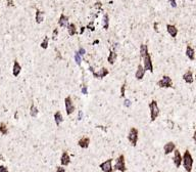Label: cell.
Here are the masks:
<instances>
[{"instance_id":"obj_1","label":"cell","mask_w":196,"mask_h":172,"mask_svg":"<svg viewBox=\"0 0 196 172\" xmlns=\"http://www.w3.org/2000/svg\"><path fill=\"white\" fill-rule=\"evenodd\" d=\"M182 164L184 166L186 172H191L192 171V167H193V158H192V155L188 150L184 152V155H183V161Z\"/></svg>"},{"instance_id":"obj_2","label":"cell","mask_w":196,"mask_h":172,"mask_svg":"<svg viewBox=\"0 0 196 172\" xmlns=\"http://www.w3.org/2000/svg\"><path fill=\"white\" fill-rule=\"evenodd\" d=\"M149 110H150V120L153 122L157 119V117L159 116V108L157 105L156 101H151V103L149 104Z\"/></svg>"},{"instance_id":"obj_3","label":"cell","mask_w":196,"mask_h":172,"mask_svg":"<svg viewBox=\"0 0 196 172\" xmlns=\"http://www.w3.org/2000/svg\"><path fill=\"white\" fill-rule=\"evenodd\" d=\"M138 139H139V130L135 127H132L129 131L128 134V140L131 142L133 146H136L138 144Z\"/></svg>"},{"instance_id":"obj_4","label":"cell","mask_w":196,"mask_h":172,"mask_svg":"<svg viewBox=\"0 0 196 172\" xmlns=\"http://www.w3.org/2000/svg\"><path fill=\"white\" fill-rule=\"evenodd\" d=\"M113 170H117L119 172H126L127 168H126V162H125V156L124 155H119L117 157V159L115 160V164L113 166Z\"/></svg>"},{"instance_id":"obj_5","label":"cell","mask_w":196,"mask_h":172,"mask_svg":"<svg viewBox=\"0 0 196 172\" xmlns=\"http://www.w3.org/2000/svg\"><path fill=\"white\" fill-rule=\"evenodd\" d=\"M157 86L160 88H170L173 87V80L170 76H162L160 80L157 82Z\"/></svg>"},{"instance_id":"obj_6","label":"cell","mask_w":196,"mask_h":172,"mask_svg":"<svg viewBox=\"0 0 196 172\" xmlns=\"http://www.w3.org/2000/svg\"><path fill=\"white\" fill-rule=\"evenodd\" d=\"M64 106H65V113H66L68 116H70L75 112L76 110L75 105L72 103V99L70 96H66L64 98Z\"/></svg>"},{"instance_id":"obj_7","label":"cell","mask_w":196,"mask_h":172,"mask_svg":"<svg viewBox=\"0 0 196 172\" xmlns=\"http://www.w3.org/2000/svg\"><path fill=\"white\" fill-rule=\"evenodd\" d=\"M142 59H143V67H144L145 71H149L151 73H153V64H152L150 54L147 53Z\"/></svg>"},{"instance_id":"obj_8","label":"cell","mask_w":196,"mask_h":172,"mask_svg":"<svg viewBox=\"0 0 196 172\" xmlns=\"http://www.w3.org/2000/svg\"><path fill=\"white\" fill-rule=\"evenodd\" d=\"M99 168L102 172H113V166H112V159H107L99 165Z\"/></svg>"},{"instance_id":"obj_9","label":"cell","mask_w":196,"mask_h":172,"mask_svg":"<svg viewBox=\"0 0 196 172\" xmlns=\"http://www.w3.org/2000/svg\"><path fill=\"white\" fill-rule=\"evenodd\" d=\"M173 161H174V164H175L176 168H180V166H181V164H182V161H183V156L181 155L180 151H179V150H177V148H176L175 151H174Z\"/></svg>"},{"instance_id":"obj_10","label":"cell","mask_w":196,"mask_h":172,"mask_svg":"<svg viewBox=\"0 0 196 172\" xmlns=\"http://www.w3.org/2000/svg\"><path fill=\"white\" fill-rule=\"evenodd\" d=\"M108 70L106 68H101L100 70H98L97 72H94V73H92V75H93L94 78H96V79H102V78H104L105 76L108 75Z\"/></svg>"},{"instance_id":"obj_11","label":"cell","mask_w":196,"mask_h":172,"mask_svg":"<svg viewBox=\"0 0 196 172\" xmlns=\"http://www.w3.org/2000/svg\"><path fill=\"white\" fill-rule=\"evenodd\" d=\"M175 150H176V144H174L173 142H168L163 146L164 155H168V154H170V153H174Z\"/></svg>"},{"instance_id":"obj_12","label":"cell","mask_w":196,"mask_h":172,"mask_svg":"<svg viewBox=\"0 0 196 172\" xmlns=\"http://www.w3.org/2000/svg\"><path fill=\"white\" fill-rule=\"evenodd\" d=\"M70 155H68V152H62V154H61V157H60V164L61 166H68L70 165Z\"/></svg>"},{"instance_id":"obj_13","label":"cell","mask_w":196,"mask_h":172,"mask_svg":"<svg viewBox=\"0 0 196 172\" xmlns=\"http://www.w3.org/2000/svg\"><path fill=\"white\" fill-rule=\"evenodd\" d=\"M145 72L146 71H145L144 67H143L142 65H138L137 71H136V73H135L136 79H137V80H142L143 77H144V75H145Z\"/></svg>"},{"instance_id":"obj_14","label":"cell","mask_w":196,"mask_h":172,"mask_svg":"<svg viewBox=\"0 0 196 172\" xmlns=\"http://www.w3.org/2000/svg\"><path fill=\"white\" fill-rule=\"evenodd\" d=\"M78 146L82 148H88L89 146H90V138L87 136L82 137L79 142H78Z\"/></svg>"},{"instance_id":"obj_15","label":"cell","mask_w":196,"mask_h":172,"mask_svg":"<svg viewBox=\"0 0 196 172\" xmlns=\"http://www.w3.org/2000/svg\"><path fill=\"white\" fill-rule=\"evenodd\" d=\"M166 31H168V33L170 34V36L173 38H176L178 35V29L177 27L175 26V25H166Z\"/></svg>"},{"instance_id":"obj_16","label":"cell","mask_w":196,"mask_h":172,"mask_svg":"<svg viewBox=\"0 0 196 172\" xmlns=\"http://www.w3.org/2000/svg\"><path fill=\"white\" fill-rule=\"evenodd\" d=\"M186 57L190 59V61H194L195 59V50L192 47L191 45H187L186 47Z\"/></svg>"},{"instance_id":"obj_17","label":"cell","mask_w":196,"mask_h":172,"mask_svg":"<svg viewBox=\"0 0 196 172\" xmlns=\"http://www.w3.org/2000/svg\"><path fill=\"white\" fill-rule=\"evenodd\" d=\"M58 25L60 27H62V28H65V27L68 28V26L70 25V23H68V17H66L65 14L61 13L58 20Z\"/></svg>"},{"instance_id":"obj_18","label":"cell","mask_w":196,"mask_h":172,"mask_svg":"<svg viewBox=\"0 0 196 172\" xmlns=\"http://www.w3.org/2000/svg\"><path fill=\"white\" fill-rule=\"evenodd\" d=\"M21 67L19 65V63L17 61H13V67H12V75L14 77H17V76L21 74Z\"/></svg>"},{"instance_id":"obj_19","label":"cell","mask_w":196,"mask_h":172,"mask_svg":"<svg viewBox=\"0 0 196 172\" xmlns=\"http://www.w3.org/2000/svg\"><path fill=\"white\" fill-rule=\"evenodd\" d=\"M183 79L184 81L187 83V84H192L194 81V77H193V74H192L191 71H187L186 73L183 75Z\"/></svg>"},{"instance_id":"obj_20","label":"cell","mask_w":196,"mask_h":172,"mask_svg":"<svg viewBox=\"0 0 196 172\" xmlns=\"http://www.w3.org/2000/svg\"><path fill=\"white\" fill-rule=\"evenodd\" d=\"M117 59V53L115 51H113V50H111V51L109 52V54H108V57H107L108 64H109V65H114V63H115Z\"/></svg>"},{"instance_id":"obj_21","label":"cell","mask_w":196,"mask_h":172,"mask_svg":"<svg viewBox=\"0 0 196 172\" xmlns=\"http://www.w3.org/2000/svg\"><path fill=\"white\" fill-rule=\"evenodd\" d=\"M54 121H55V124L57 125V126H59V125L63 122V116L59 111L54 113Z\"/></svg>"},{"instance_id":"obj_22","label":"cell","mask_w":196,"mask_h":172,"mask_svg":"<svg viewBox=\"0 0 196 172\" xmlns=\"http://www.w3.org/2000/svg\"><path fill=\"white\" fill-rule=\"evenodd\" d=\"M35 20H36V23H37V24H41V23L44 21V12L41 11V10H39V9L36 10Z\"/></svg>"},{"instance_id":"obj_23","label":"cell","mask_w":196,"mask_h":172,"mask_svg":"<svg viewBox=\"0 0 196 172\" xmlns=\"http://www.w3.org/2000/svg\"><path fill=\"white\" fill-rule=\"evenodd\" d=\"M38 114H39V110H38L37 107L34 105V103H32V105H31V108H30L31 117H33V118H36V117L38 116Z\"/></svg>"},{"instance_id":"obj_24","label":"cell","mask_w":196,"mask_h":172,"mask_svg":"<svg viewBox=\"0 0 196 172\" xmlns=\"http://www.w3.org/2000/svg\"><path fill=\"white\" fill-rule=\"evenodd\" d=\"M68 32L70 36H74L77 34V27H76V25L74 23H70L68 26Z\"/></svg>"},{"instance_id":"obj_25","label":"cell","mask_w":196,"mask_h":172,"mask_svg":"<svg viewBox=\"0 0 196 172\" xmlns=\"http://www.w3.org/2000/svg\"><path fill=\"white\" fill-rule=\"evenodd\" d=\"M140 57H141V59H143V57L146 55L147 53H149L148 52V46H147L146 44H141L140 45Z\"/></svg>"},{"instance_id":"obj_26","label":"cell","mask_w":196,"mask_h":172,"mask_svg":"<svg viewBox=\"0 0 196 172\" xmlns=\"http://www.w3.org/2000/svg\"><path fill=\"white\" fill-rule=\"evenodd\" d=\"M108 28H109V17L107 13H105L103 16V29L107 30Z\"/></svg>"},{"instance_id":"obj_27","label":"cell","mask_w":196,"mask_h":172,"mask_svg":"<svg viewBox=\"0 0 196 172\" xmlns=\"http://www.w3.org/2000/svg\"><path fill=\"white\" fill-rule=\"evenodd\" d=\"M0 133L2 135H6L8 133V128L5 123H0Z\"/></svg>"},{"instance_id":"obj_28","label":"cell","mask_w":196,"mask_h":172,"mask_svg":"<svg viewBox=\"0 0 196 172\" xmlns=\"http://www.w3.org/2000/svg\"><path fill=\"white\" fill-rule=\"evenodd\" d=\"M48 45H49V38H48V36H45L43 41L41 42V44H40V46H41V48H43V49H47Z\"/></svg>"},{"instance_id":"obj_29","label":"cell","mask_w":196,"mask_h":172,"mask_svg":"<svg viewBox=\"0 0 196 172\" xmlns=\"http://www.w3.org/2000/svg\"><path fill=\"white\" fill-rule=\"evenodd\" d=\"M74 59H75L76 63H77L78 66H80L81 65V61H82V59H81V55L79 54V52H75V55H74Z\"/></svg>"},{"instance_id":"obj_30","label":"cell","mask_w":196,"mask_h":172,"mask_svg":"<svg viewBox=\"0 0 196 172\" xmlns=\"http://www.w3.org/2000/svg\"><path fill=\"white\" fill-rule=\"evenodd\" d=\"M125 95H126V82H124L121 87V97H125Z\"/></svg>"},{"instance_id":"obj_31","label":"cell","mask_w":196,"mask_h":172,"mask_svg":"<svg viewBox=\"0 0 196 172\" xmlns=\"http://www.w3.org/2000/svg\"><path fill=\"white\" fill-rule=\"evenodd\" d=\"M57 36H58V29L56 28L53 30L52 32V40H56L57 39Z\"/></svg>"},{"instance_id":"obj_32","label":"cell","mask_w":196,"mask_h":172,"mask_svg":"<svg viewBox=\"0 0 196 172\" xmlns=\"http://www.w3.org/2000/svg\"><path fill=\"white\" fill-rule=\"evenodd\" d=\"M82 93L83 94H88V89H87V86L84 85V86H82V89H81Z\"/></svg>"},{"instance_id":"obj_33","label":"cell","mask_w":196,"mask_h":172,"mask_svg":"<svg viewBox=\"0 0 196 172\" xmlns=\"http://www.w3.org/2000/svg\"><path fill=\"white\" fill-rule=\"evenodd\" d=\"M124 106L127 107V108H129V107H131V101L130 99H125L124 101Z\"/></svg>"},{"instance_id":"obj_34","label":"cell","mask_w":196,"mask_h":172,"mask_svg":"<svg viewBox=\"0 0 196 172\" xmlns=\"http://www.w3.org/2000/svg\"><path fill=\"white\" fill-rule=\"evenodd\" d=\"M0 172H8V169H7V167H5V166L0 165Z\"/></svg>"},{"instance_id":"obj_35","label":"cell","mask_w":196,"mask_h":172,"mask_svg":"<svg viewBox=\"0 0 196 172\" xmlns=\"http://www.w3.org/2000/svg\"><path fill=\"white\" fill-rule=\"evenodd\" d=\"M87 29H89V30H91V31H94V30H95V28L93 27V22H91V23H90V24H89L88 26H87Z\"/></svg>"},{"instance_id":"obj_36","label":"cell","mask_w":196,"mask_h":172,"mask_svg":"<svg viewBox=\"0 0 196 172\" xmlns=\"http://www.w3.org/2000/svg\"><path fill=\"white\" fill-rule=\"evenodd\" d=\"M168 2L170 3V5L173 7H177V1L176 0H168Z\"/></svg>"},{"instance_id":"obj_37","label":"cell","mask_w":196,"mask_h":172,"mask_svg":"<svg viewBox=\"0 0 196 172\" xmlns=\"http://www.w3.org/2000/svg\"><path fill=\"white\" fill-rule=\"evenodd\" d=\"M56 172H65V169L63 168V166H59V167H57V169H56Z\"/></svg>"},{"instance_id":"obj_38","label":"cell","mask_w":196,"mask_h":172,"mask_svg":"<svg viewBox=\"0 0 196 172\" xmlns=\"http://www.w3.org/2000/svg\"><path fill=\"white\" fill-rule=\"evenodd\" d=\"M82 119H83V112H82V111H79V114H78V120L81 121Z\"/></svg>"},{"instance_id":"obj_39","label":"cell","mask_w":196,"mask_h":172,"mask_svg":"<svg viewBox=\"0 0 196 172\" xmlns=\"http://www.w3.org/2000/svg\"><path fill=\"white\" fill-rule=\"evenodd\" d=\"M78 52H79V54H80V55H81V57H83V55H84V54H85V49H84V48H80V49H79V51H78Z\"/></svg>"},{"instance_id":"obj_40","label":"cell","mask_w":196,"mask_h":172,"mask_svg":"<svg viewBox=\"0 0 196 172\" xmlns=\"http://www.w3.org/2000/svg\"><path fill=\"white\" fill-rule=\"evenodd\" d=\"M13 0H7V6H13Z\"/></svg>"},{"instance_id":"obj_41","label":"cell","mask_w":196,"mask_h":172,"mask_svg":"<svg viewBox=\"0 0 196 172\" xmlns=\"http://www.w3.org/2000/svg\"><path fill=\"white\" fill-rule=\"evenodd\" d=\"M119 47V43H115V44H113V51L117 52V48Z\"/></svg>"},{"instance_id":"obj_42","label":"cell","mask_w":196,"mask_h":172,"mask_svg":"<svg viewBox=\"0 0 196 172\" xmlns=\"http://www.w3.org/2000/svg\"><path fill=\"white\" fill-rule=\"evenodd\" d=\"M157 25H158V23H154L153 28H154V30L156 31V32H158V29H157Z\"/></svg>"},{"instance_id":"obj_43","label":"cell","mask_w":196,"mask_h":172,"mask_svg":"<svg viewBox=\"0 0 196 172\" xmlns=\"http://www.w3.org/2000/svg\"><path fill=\"white\" fill-rule=\"evenodd\" d=\"M85 29H86V28H85V27H81V30H80V33H81V34H83V33H84V32H85Z\"/></svg>"},{"instance_id":"obj_44","label":"cell","mask_w":196,"mask_h":172,"mask_svg":"<svg viewBox=\"0 0 196 172\" xmlns=\"http://www.w3.org/2000/svg\"><path fill=\"white\" fill-rule=\"evenodd\" d=\"M193 140L196 142V130H195V131H194V134H193Z\"/></svg>"},{"instance_id":"obj_45","label":"cell","mask_w":196,"mask_h":172,"mask_svg":"<svg viewBox=\"0 0 196 172\" xmlns=\"http://www.w3.org/2000/svg\"><path fill=\"white\" fill-rule=\"evenodd\" d=\"M89 70H90V71H91V72H92V73H94V72H95V71H94V69H93V67H90V68H89Z\"/></svg>"},{"instance_id":"obj_46","label":"cell","mask_w":196,"mask_h":172,"mask_svg":"<svg viewBox=\"0 0 196 172\" xmlns=\"http://www.w3.org/2000/svg\"><path fill=\"white\" fill-rule=\"evenodd\" d=\"M14 117H15V119H17V112H16V113L14 114Z\"/></svg>"},{"instance_id":"obj_47","label":"cell","mask_w":196,"mask_h":172,"mask_svg":"<svg viewBox=\"0 0 196 172\" xmlns=\"http://www.w3.org/2000/svg\"><path fill=\"white\" fill-rule=\"evenodd\" d=\"M96 43H99V41H98V40H95V41H94L93 44H96Z\"/></svg>"},{"instance_id":"obj_48","label":"cell","mask_w":196,"mask_h":172,"mask_svg":"<svg viewBox=\"0 0 196 172\" xmlns=\"http://www.w3.org/2000/svg\"><path fill=\"white\" fill-rule=\"evenodd\" d=\"M0 160H1V161H3V157H2V156H1V155H0Z\"/></svg>"},{"instance_id":"obj_49","label":"cell","mask_w":196,"mask_h":172,"mask_svg":"<svg viewBox=\"0 0 196 172\" xmlns=\"http://www.w3.org/2000/svg\"><path fill=\"white\" fill-rule=\"evenodd\" d=\"M194 79H195V80H196V74H195V77H194Z\"/></svg>"},{"instance_id":"obj_50","label":"cell","mask_w":196,"mask_h":172,"mask_svg":"<svg viewBox=\"0 0 196 172\" xmlns=\"http://www.w3.org/2000/svg\"><path fill=\"white\" fill-rule=\"evenodd\" d=\"M157 172H160V171H157Z\"/></svg>"}]
</instances>
